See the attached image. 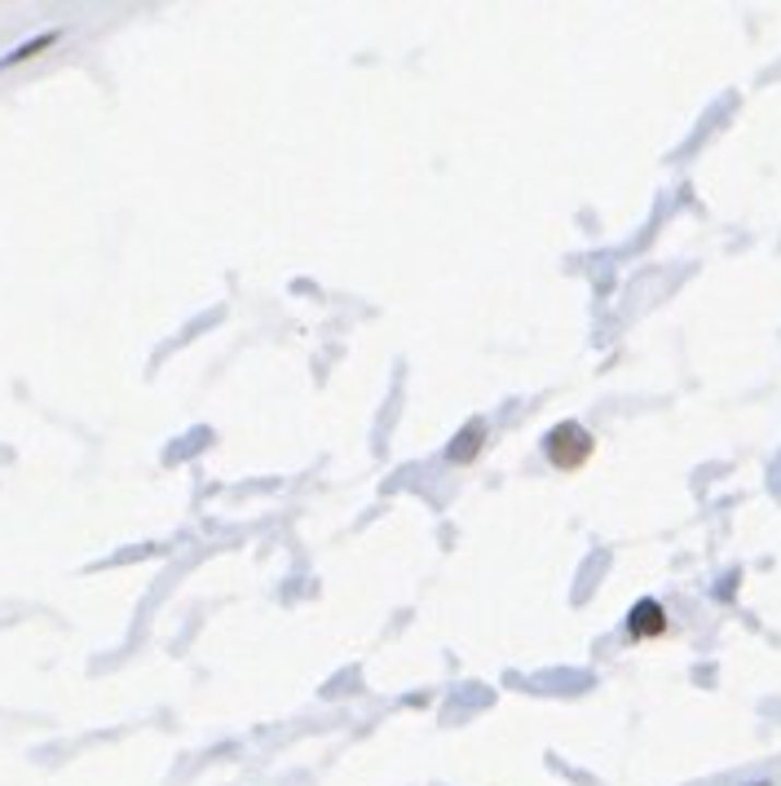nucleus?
<instances>
[{"instance_id": "4", "label": "nucleus", "mask_w": 781, "mask_h": 786, "mask_svg": "<svg viewBox=\"0 0 781 786\" xmlns=\"http://www.w3.org/2000/svg\"><path fill=\"white\" fill-rule=\"evenodd\" d=\"M54 45H58V32H40V36H32L27 45H19L14 54L0 58V71H10V67H19V62H32L36 54H45V49H54Z\"/></svg>"}, {"instance_id": "3", "label": "nucleus", "mask_w": 781, "mask_h": 786, "mask_svg": "<svg viewBox=\"0 0 781 786\" xmlns=\"http://www.w3.org/2000/svg\"><path fill=\"white\" fill-rule=\"evenodd\" d=\"M482 437H486V424L482 420H473V424H464V433L455 437V446L446 451V460H455V465H469L477 451H482Z\"/></svg>"}, {"instance_id": "1", "label": "nucleus", "mask_w": 781, "mask_h": 786, "mask_svg": "<svg viewBox=\"0 0 781 786\" xmlns=\"http://www.w3.org/2000/svg\"><path fill=\"white\" fill-rule=\"evenodd\" d=\"M543 451H547L552 469H561V473H579V469L592 460L596 442H592V433H588L579 420H561V424H556V429L543 437Z\"/></svg>"}, {"instance_id": "2", "label": "nucleus", "mask_w": 781, "mask_h": 786, "mask_svg": "<svg viewBox=\"0 0 781 786\" xmlns=\"http://www.w3.org/2000/svg\"><path fill=\"white\" fill-rule=\"evenodd\" d=\"M627 632H631L636 641H644V636H662V632H666V614H662V606H658V601H640V606L631 610Z\"/></svg>"}]
</instances>
